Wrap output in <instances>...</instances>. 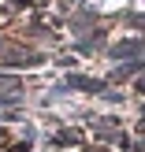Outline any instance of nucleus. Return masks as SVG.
I'll return each mask as SVG.
<instances>
[{
	"instance_id": "obj_3",
	"label": "nucleus",
	"mask_w": 145,
	"mask_h": 152,
	"mask_svg": "<svg viewBox=\"0 0 145 152\" xmlns=\"http://www.w3.org/2000/svg\"><path fill=\"white\" fill-rule=\"evenodd\" d=\"M71 86H78V89H101L97 82H86V78H71Z\"/></svg>"
},
{
	"instance_id": "obj_2",
	"label": "nucleus",
	"mask_w": 145,
	"mask_h": 152,
	"mask_svg": "<svg viewBox=\"0 0 145 152\" xmlns=\"http://www.w3.org/2000/svg\"><path fill=\"white\" fill-rule=\"evenodd\" d=\"M0 93H19V78H0Z\"/></svg>"
},
{
	"instance_id": "obj_1",
	"label": "nucleus",
	"mask_w": 145,
	"mask_h": 152,
	"mask_svg": "<svg viewBox=\"0 0 145 152\" xmlns=\"http://www.w3.org/2000/svg\"><path fill=\"white\" fill-rule=\"evenodd\" d=\"M4 59H7V63H19V67H26V63H41V56H34V52H22V48H7V52H4Z\"/></svg>"
}]
</instances>
